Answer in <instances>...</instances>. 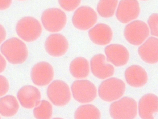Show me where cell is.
<instances>
[{"label":"cell","instance_id":"6da1fadb","mask_svg":"<svg viewBox=\"0 0 158 119\" xmlns=\"http://www.w3.org/2000/svg\"><path fill=\"white\" fill-rule=\"evenodd\" d=\"M0 50L8 61L15 65L24 63L28 56L26 44L16 37L10 38L3 42L1 45Z\"/></svg>","mask_w":158,"mask_h":119},{"label":"cell","instance_id":"7a4b0ae2","mask_svg":"<svg viewBox=\"0 0 158 119\" xmlns=\"http://www.w3.org/2000/svg\"><path fill=\"white\" fill-rule=\"evenodd\" d=\"M15 30L17 35L22 39L26 42H31L40 37L42 28L37 19L31 16H25L18 21Z\"/></svg>","mask_w":158,"mask_h":119},{"label":"cell","instance_id":"3957f363","mask_svg":"<svg viewBox=\"0 0 158 119\" xmlns=\"http://www.w3.org/2000/svg\"><path fill=\"white\" fill-rule=\"evenodd\" d=\"M109 113L113 119H134L137 114L136 102L130 97H123L111 104Z\"/></svg>","mask_w":158,"mask_h":119},{"label":"cell","instance_id":"277c9868","mask_svg":"<svg viewBox=\"0 0 158 119\" xmlns=\"http://www.w3.org/2000/svg\"><path fill=\"white\" fill-rule=\"evenodd\" d=\"M125 89V84L122 80L112 77L101 83L98 88V92L99 97L102 100L111 102L122 97Z\"/></svg>","mask_w":158,"mask_h":119},{"label":"cell","instance_id":"5b68a950","mask_svg":"<svg viewBox=\"0 0 158 119\" xmlns=\"http://www.w3.org/2000/svg\"><path fill=\"white\" fill-rule=\"evenodd\" d=\"M41 19L45 29L53 33L61 30L65 27L67 20L65 13L61 9L55 7L45 10L42 14Z\"/></svg>","mask_w":158,"mask_h":119},{"label":"cell","instance_id":"8992f818","mask_svg":"<svg viewBox=\"0 0 158 119\" xmlns=\"http://www.w3.org/2000/svg\"><path fill=\"white\" fill-rule=\"evenodd\" d=\"M47 95L49 100L54 105L63 106L69 102L71 95L68 85L60 80H54L48 85Z\"/></svg>","mask_w":158,"mask_h":119},{"label":"cell","instance_id":"52a82bcc","mask_svg":"<svg viewBox=\"0 0 158 119\" xmlns=\"http://www.w3.org/2000/svg\"><path fill=\"white\" fill-rule=\"evenodd\" d=\"M73 97L77 102L87 103L93 101L97 96L95 85L91 81L84 79L74 81L71 86Z\"/></svg>","mask_w":158,"mask_h":119},{"label":"cell","instance_id":"ba28073f","mask_svg":"<svg viewBox=\"0 0 158 119\" xmlns=\"http://www.w3.org/2000/svg\"><path fill=\"white\" fill-rule=\"evenodd\" d=\"M149 34L147 24L141 20H135L127 24L124 31V37L130 44L138 46L142 44Z\"/></svg>","mask_w":158,"mask_h":119},{"label":"cell","instance_id":"9c48e42d","mask_svg":"<svg viewBox=\"0 0 158 119\" xmlns=\"http://www.w3.org/2000/svg\"><path fill=\"white\" fill-rule=\"evenodd\" d=\"M97 15L91 7L82 6L78 8L72 17L73 26L81 30H86L92 27L96 22Z\"/></svg>","mask_w":158,"mask_h":119},{"label":"cell","instance_id":"30bf717a","mask_svg":"<svg viewBox=\"0 0 158 119\" xmlns=\"http://www.w3.org/2000/svg\"><path fill=\"white\" fill-rule=\"evenodd\" d=\"M54 72L52 65L46 61H41L35 64L31 72L33 83L39 86L49 84L53 79Z\"/></svg>","mask_w":158,"mask_h":119},{"label":"cell","instance_id":"8fae6325","mask_svg":"<svg viewBox=\"0 0 158 119\" xmlns=\"http://www.w3.org/2000/svg\"><path fill=\"white\" fill-rule=\"evenodd\" d=\"M140 12V6L136 0H121L116 13L117 19L125 24L137 18Z\"/></svg>","mask_w":158,"mask_h":119},{"label":"cell","instance_id":"7c38bea8","mask_svg":"<svg viewBox=\"0 0 158 119\" xmlns=\"http://www.w3.org/2000/svg\"><path fill=\"white\" fill-rule=\"evenodd\" d=\"M69 42L63 35L59 33L51 34L46 39L44 47L50 55L59 57L64 55L69 48Z\"/></svg>","mask_w":158,"mask_h":119},{"label":"cell","instance_id":"4fadbf2b","mask_svg":"<svg viewBox=\"0 0 158 119\" xmlns=\"http://www.w3.org/2000/svg\"><path fill=\"white\" fill-rule=\"evenodd\" d=\"M17 98L23 108L31 109L38 106L41 100V94L36 87L31 85H26L18 91Z\"/></svg>","mask_w":158,"mask_h":119},{"label":"cell","instance_id":"5bb4252c","mask_svg":"<svg viewBox=\"0 0 158 119\" xmlns=\"http://www.w3.org/2000/svg\"><path fill=\"white\" fill-rule=\"evenodd\" d=\"M90 67L94 75L100 79H105L112 76L114 71L113 66L106 62L105 56L102 54H96L92 57Z\"/></svg>","mask_w":158,"mask_h":119},{"label":"cell","instance_id":"9a60e30c","mask_svg":"<svg viewBox=\"0 0 158 119\" xmlns=\"http://www.w3.org/2000/svg\"><path fill=\"white\" fill-rule=\"evenodd\" d=\"M104 51L107 60L116 66L124 65L128 61L129 58L128 51L122 45L110 44L105 47Z\"/></svg>","mask_w":158,"mask_h":119},{"label":"cell","instance_id":"2e32d148","mask_svg":"<svg viewBox=\"0 0 158 119\" xmlns=\"http://www.w3.org/2000/svg\"><path fill=\"white\" fill-rule=\"evenodd\" d=\"M157 96L153 94L143 95L138 104V112L141 119H154V114L158 111Z\"/></svg>","mask_w":158,"mask_h":119},{"label":"cell","instance_id":"e0dca14e","mask_svg":"<svg viewBox=\"0 0 158 119\" xmlns=\"http://www.w3.org/2000/svg\"><path fill=\"white\" fill-rule=\"evenodd\" d=\"M158 44L157 38L151 37L138 49V54L141 59L149 64H155L158 62Z\"/></svg>","mask_w":158,"mask_h":119},{"label":"cell","instance_id":"ac0fdd59","mask_svg":"<svg viewBox=\"0 0 158 119\" xmlns=\"http://www.w3.org/2000/svg\"><path fill=\"white\" fill-rule=\"evenodd\" d=\"M88 34L91 41L99 45L107 44L111 41L113 36L110 27L102 23L98 24L90 29Z\"/></svg>","mask_w":158,"mask_h":119},{"label":"cell","instance_id":"d6986e66","mask_svg":"<svg viewBox=\"0 0 158 119\" xmlns=\"http://www.w3.org/2000/svg\"><path fill=\"white\" fill-rule=\"evenodd\" d=\"M124 76L127 83L134 87L144 86L148 80V76L145 69L138 65H132L125 70Z\"/></svg>","mask_w":158,"mask_h":119},{"label":"cell","instance_id":"ffe728a7","mask_svg":"<svg viewBox=\"0 0 158 119\" xmlns=\"http://www.w3.org/2000/svg\"><path fill=\"white\" fill-rule=\"evenodd\" d=\"M69 70L71 75L73 77L78 79L85 78L89 73V62L84 57H77L70 62Z\"/></svg>","mask_w":158,"mask_h":119},{"label":"cell","instance_id":"44dd1931","mask_svg":"<svg viewBox=\"0 0 158 119\" xmlns=\"http://www.w3.org/2000/svg\"><path fill=\"white\" fill-rule=\"evenodd\" d=\"M19 108L16 98L11 95H6L0 98V114L4 117L14 116Z\"/></svg>","mask_w":158,"mask_h":119},{"label":"cell","instance_id":"7402d4cb","mask_svg":"<svg viewBox=\"0 0 158 119\" xmlns=\"http://www.w3.org/2000/svg\"><path fill=\"white\" fill-rule=\"evenodd\" d=\"M101 114L99 109L91 104H83L76 110L74 119H100Z\"/></svg>","mask_w":158,"mask_h":119},{"label":"cell","instance_id":"603a6c76","mask_svg":"<svg viewBox=\"0 0 158 119\" xmlns=\"http://www.w3.org/2000/svg\"><path fill=\"white\" fill-rule=\"evenodd\" d=\"M118 3V0H100L97 5V11L102 17H110L114 15Z\"/></svg>","mask_w":158,"mask_h":119},{"label":"cell","instance_id":"cb8c5ba5","mask_svg":"<svg viewBox=\"0 0 158 119\" xmlns=\"http://www.w3.org/2000/svg\"><path fill=\"white\" fill-rule=\"evenodd\" d=\"M33 114L36 119H50L52 114V108L48 101L42 100L34 108Z\"/></svg>","mask_w":158,"mask_h":119},{"label":"cell","instance_id":"d4e9b609","mask_svg":"<svg viewBox=\"0 0 158 119\" xmlns=\"http://www.w3.org/2000/svg\"><path fill=\"white\" fill-rule=\"evenodd\" d=\"M148 23L150 28L151 34L158 36V14L155 13L152 14L149 17Z\"/></svg>","mask_w":158,"mask_h":119},{"label":"cell","instance_id":"484cf974","mask_svg":"<svg viewBox=\"0 0 158 119\" xmlns=\"http://www.w3.org/2000/svg\"><path fill=\"white\" fill-rule=\"evenodd\" d=\"M80 0H59L60 6L67 11H72L76 9L80 4Z\"/></svg>","mask_w":158,"mask_h":119},{"label":"cell","instance_id":"4316f807","mask_svg":"<svg viewBox=\"0 0 158 119\" xmlns=\"http://www.w3.org/2000/svg\"><path fill=\"white\" fill-rule=\"evenodd\" d=\"M9 88V83L7 78L4 76L0 75V97L8 92Z\"/></svg>","mask_w":158,"mask_h":119},{"label":"cell","instance_id":"83f0119b","mask_svg":"<svg viewBox=\"0 0 158 119\" xmlns=\"http://www.w3.org/2000/svg\"><path fill=\"white\" fill-rule=\"evenodd\" d=\"M11 0H0V10H4L8 8L12 4Z\"/></svg>","mask_w":158,"mask_h":119},{"label":"cell","instance_id":"f1b7e54d","mask_svg":"<svg viewBox=\"0 0 158 119\" xmlns=\"http://www.w3.org/2000/svg\"><path fill=\"white\" fill-rule=\"evenodd\" d=\"M6 66V60L4 57L0 53V73L5 70Z\"/></svg>","mask_w":158,"mask_h":119},{"label":"cell","instance_id":"f546056e","mask_svg":"<svg viewBox=\"0 0 158 119\" xmlns=\"http://www.w3.org/2000/svg\"><path fill=\"white\" fill-rule=\"evenodd\" d=\"M6 37V32L4 27L0 24V45L5 39Z\"/></svg>","mask_w":158,"mask_h":119},{"label":"cell","instance_id":"4dcf8cb0","mask_svg":"<svg viewBox=\"0 0 158 119\" xmlns=\"http://www.w3.org/2000/svg\"><path fill=\"white\" fill-rule=\"evenodd\" d=\"M52 119H64L63 118H60V117H56V118H54Z\"/></svg>","mask_w":158,"mask_h":119},{"label":"cell","instance_id":"1f68e13d","mask_svg":"<svg viewBox=\"0 0 158 119\" xmlns=\"http://www.w3.org/2000/svg\"><path fill=\"white\" fill-rule=\"evenodd\" d=\"M0 119H1V117H0Z\"/></svg>","mask_w":158,"mask_h":119}]
</instances>
